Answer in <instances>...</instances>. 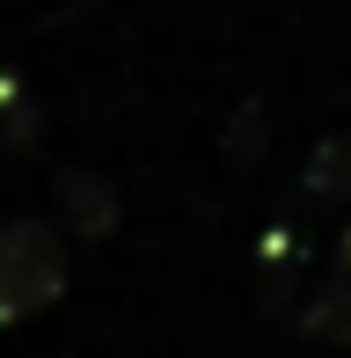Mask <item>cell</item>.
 I'll use <instances>...</instances> for the list:
<instances>
[{
    "label": "cell",
    "mask_w": 351,
    "mask_h": 358,
    "mask_svg": "<svg viewBox=\"0 0 351 358\" xmlns=\"http://www.w3.org/2000/svg\"><path fill=\"white\" fill-rule=\"evenodd\" d=\"M308 190H315V198H351V132L329 139L322 154L308 161Z\"/></svg>",
    "instance_id": "3957f363"
},
{
    "label": "cell",
    "mask_w": 351,
    "mask_h": 358,
    "mask_svg": "<svg viewBox=\"0 0 351 358\" xmlns=\"http://www.w3.org/2000/svg\"><path fill=\"white\" fill-rule=\"evenodd\" d=\"M66 292V241L44 220H8L0 227V329L29 322Z\"/></svg>",
    "instance_id": "6da1fadb"
},
{
    "label": "cell",
    "mask_w": 351,
    "mask_h": 358,
    "mask_svg": "<svg viewBox=\"0 0 351 358\" xmlns=\"http://www.w3.org/2000/svg\"><path fill=\"white\" fill-rule=\"evenodd\" d=\"M300 329L322 336V344H351V234H344L337 264H329V285L300 307Z\"/></svg>",
    "instance_id": "7a4b0ae2"
}]
</instances>
